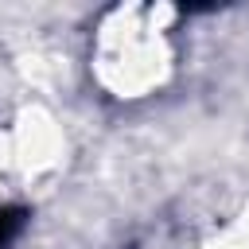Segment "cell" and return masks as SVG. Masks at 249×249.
<instances>
[{"instance_id": "cell-1", "label": "cell", "mask_w": 249, "mask_h": 249, "mask_svg": "<svg viewBox=\"0 0 249 249\" xmlns=\"http://www.w3.org/2000/svg\"><path fill=\"white\" fill-rule=\"evenodd\" d=\"M171 12H113L89 47V66L113 97H148L171 70Z\"/></svg>"}]
</instances>
